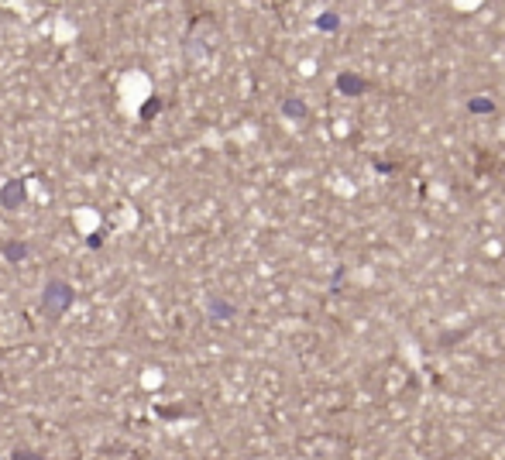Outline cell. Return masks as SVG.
<instances>
[{
  "label": "cell",
  "instance_id": "4",
  "mask_svg": "<svg viewBox=\"0 0 505 460\" xmlns=\"http://www.w3.org/2000/svg\"><path fill=\"white\" fill-rule=\"evenodd\" d=\"M0 255H4L7 265H21V261L31 255V244H28V241H7V244L0 248Z\"/></svg>",
  "mask_w": 505,
  "mask_h": 460
},
{
  "label": "cell",
  "instance_id": "7",
  "mask_svg": "<svg viewBox=\"0 0 505 460\" xmlns=\"http://www.w3.org/2000/svg\"><path fill=\"white\" fill-rule=\"evenodd\" d=\"M162 107H165V100H159V97H152V100H148L145 107H141V110H138V117H141V121H155V117L162 114Z\"/></svg>",
  "mask_w": 505,
  "mask_h": 460
},
{
  "label": "cell",
  "instance_id": "9",
  "mask_svg": "<svg viewBox=\"0 0 505 460\" xmlns=\"http://www.w3.org/2000/svg\"><path fill=\"white\" fill-rule=\"evenodd\" d=\"M468 107H471L475 114H492V110H495V103H492V100H485V97H475V100L468 103Z\"/></svg>",
  "mask_w": 505,
  "mask_h": 460
},
{
  "label": "cell",
  "instance_id": "10",
  "mask_svg": "<svg viewBox=\"0 0 505 460\" xmlns=\"http://www.w3.org/2000/svg\"><path fill=\"white\" fill-rule=\"evenodd\" d=\"M11 460H45V457H42V454H35V450H14Z\"/></svg>",
  "mask_w": 505,
  "mask_h": 460
},
{
  "label": "cell",
  "instance_id": "1",
  "mask_svg": "<svg viewBox=\"0 0 505 460\" xmlns=\"http://www.w3.org/2000/svg\"><path fill=\"white\" fill-rule=\"evenodd\" d=\"M76 303V289L69 285V282L62 279H52L45 282V292H42V313L49 316V320H62L69 309Z\"/></svg>",
  "mask_w": 505,
  "mask_h": 460
},
{
  "label": "cell",
  "instance_id": "2",
  "mask_svg": "<svg viewBox=\"0 0 505 460\" xmlns=\"http://www.w3.org/2000/svg\"><path fill=\"white\" fill-rule=\"evenodd\" d=\"M25 200H28V182L25 179L4 182V189H0V206H4V210H21Z\"/></svg>",
  "mask_w": 505,
  "mask_h": 460
},
{
  "label": "cell",
  "instance_id": "5",
  "mask_svg": "<svg viewBox=\"0 0 505 460\" xmlns=\"http://www.w3.org/2000/svg\"><path fill=\"white\" fill-rule=\"evenodd\" d=\"M207 313H210V320H234V316H238V306L227 303V299H220V296H210Z\"/></svg>",
  "mask_w": 505,
  "mask_h": 460
},
{
  "label": "cell",
  "instance_id": "8",
  "mask_svg": "<svg viewBox=\"0 0 505 460\" xmlns=\"http://www.w3.org/2000/svg\"><path fill=\"white\" fill-rule=\"evenodd\" d=\"M317 28L320 31H337V28H341V18H337L334 11H327V14H320L317 18Z\"/></svg>",
  "mask_w": 505,
  "mask_h": 460
},
{
  "label": "cell",
  "instance_id": "6",
  "mask_svg": "<svg viewBox=\"0 0 505 460\" xmlns=\"http://www.w3.org/2000/svg\"><path fill=\"white\" fill-rule=\"evenodd\" d=\"M282 114L293 117V121H306V117H310V107L299 100V97H289V100L282 103Z\"/></svg>",
  "mask_w": 505,
  "mask_h": 460
},
{
  "label": "cell",
  "instance_id": "3",
  "mask_svg": "<svg viewBox=\"0 0 505 460\" xmlns=\"http://www.w3.org/2000/svg\"><path fill=\"white\" fill-rule=\"evenodd\" d=\"M337 90H341L344 97H361V93L372 90V83L361 79L358 73H341V76H337Z\"/></svg>",
  "mask_w": 505,
  "mask_h": 460
}]
</instances>
